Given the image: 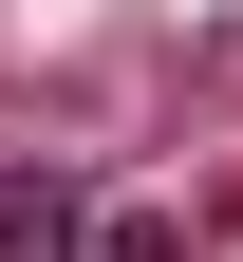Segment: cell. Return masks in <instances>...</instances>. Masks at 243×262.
I'll return each mask as SVG.
<instances>
[{
	"mask_svg": "<svg viewBox=\"0 0 243 262\" xmlns=\"http://www.w3.org/2000/svg\"><path fill=\"white\" fill-rule=\"evenodd\" d=\"M0 262H75V187H19L0 169Z\"/></svg>",
	"mask_w": 243,
	"mask_h": 262,
	"instance_id": "obj_1",
	"label": "cell"
}]
</instances>
